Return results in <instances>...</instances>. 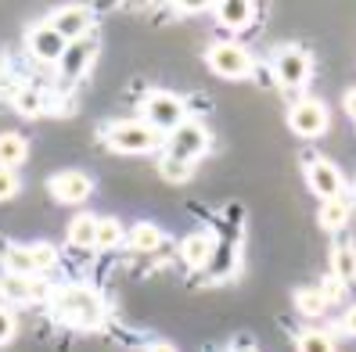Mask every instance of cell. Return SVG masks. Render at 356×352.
Instances as JSON below:
<instances>
[{
  "label": "cell",
  "instance_id": "obj_1",
  "mask_svg": "<svg viewBox=\"0 0 356 352\" xmlns=\"http://www.w3.org/2000/svg\"><path fill=\"white\" fill-rule=\"evenodd\" d=\"M51 305H54V317L61 324H72V327H97L104 317V302L83 284L58 287L51 295Z\"/></svg>",
  "mask_w": 356,
  "mask_h": 352
},
{
  "label": "cell",
  "instance_id": "obj_2",
  "mask_svg": "<svg viewBox=\"0 0 356 352\" xmlns=\"http://www.w3.org/2000/svg\"><path fill=\"white\" fill-rule=\"evenodd\" d=\"M104 140H108V148H115V151L140 155V151H155L162 144V133L140 119V122H112V126L104 130Z\"/></svg>",
  "mask_w": 356,
  "mask_h": 352
},
{
  "label": "cell",
  "instance_id": "obj_3",
  "mask_svg": "<svg viewBox=\"0 0 356 352\" xmlns=\"http://www.w3.org/2000/svg\"><path fill=\"white\" fill-rule=\"evenodd\" d=\"M144 122H148V126H155L159 133L180 130L184 122H187V119H184V101L173 97V94H162V90L148 94V97H144Z\"/></svg>",
  "mask_w": 356,
  "mask_h": 352
},
{
  "label": "cell",
  "instance_id": "obj_4",
  "mask_svg": "<svg viewBox=\"0 0 356 352\" xmlns=\"http://www.w3.org/2000/svg\"><path fill=\"white\" fill-rule=\"evenodd\" d=\"M209 148V130L202 126V122H191L187 119L180 130L170 133V140H165V158H177V162H195L202 151Z\"/></svg>",
  "mask_w": 356,
  "mask_h": 352
},
{
  "label": "cell",
  "instance_id": "obj_5",
  "mask_svg": "<svg viewBox=\"0 0 356 352\" xmlns=\"http://www.w3.org/2000/svg\"><path fill=\"white\" fill-rule=\"evenodd\" d=\"M306 183H309V191L317 194L321 201H334V198H342V173L334 169V165L327 158H317V155H309L306 162Z\"/></svg>",
  "mask_w": 356,
  "mask_h": 352
},
{
  "label": "cell",
  "instance_id": "obj_6",
  "mask_svg": "<svg viewBox=\"0 0 356 352\" xmlns=\"http://www.w3.org/2000/svg\"><path fill=\"white\" fill-rule=\"evenodd\" d=\"M209 65H213V72H220L223 79L252 76V58H248V51L238 47V44H216L209 51Z\"/></svg>",
  "mask_w": 356,
  "mask_h": 352
},
{
  "label": "cell",
  "instance_id": "obj_7",
  "mask_svg": "<svg viewBox=\"0 0 356 352\" xmlns=\"http://www.w3.org/2000/svg\"><path fill=\"white\" fill-rule=\"evenodd\" d=\"M327 122H331V115L321 101H296L288 112V126L299 137H321L327 130Z\"/></svg>",
  "mask_w": 356,
  "mask_h": 352
},
{
  "label": "cell",
  "instance_id": "obj_8",
  "mask_svg": "<svg viewBox=\"0 0 356 352\" xmlns=\"http://www.w3.org/2000/svg\"><path fill=\"white\" fill-rule=\"evenodd\" d=\"M274 76H277L281 87H288V90L302 87V83L309 79V54L299 51V47H284L277 54V61H274Z\"/></svg>",
  "mask_w": 356,
  "mask_h": 352
},
{
  "label": "cell",
  "instance_id": "obj_9",
  "mask_svg": "<svg viewBox=\"0 0 356 352\" xmlns=\"http://www.w3.org/2000/svg\"><path fill=\"white\" fill-rule=\"evenodd\" d=\"M90 22H94V15H90V8H83V4L58 8V11L51 15L54 33H58L61 40H69V44H72V40H83V36H87Z\"/></svg>",
  "mask_w": 356,
  "mask_h": 352
},
{
  "label": "cell",
  "instance_id": "obj_10",
  "mask_svg": "<svg viewBox=\"0 0 356 352\" xmlns=\"http://www.w3.org/2000/svg\"><path fill=\"white\" fill-rule=\"evenodd\" d=\"M51 194L58 201H65V205H79V201H87L90 198V176L87 173H79V169H65V173H54L51 176Z\"/></svg>",
  "mask_w": 356,
  "mask_h": 352
},
{
  "label": "cell",
  "instance_id": "obj_11",
  "mask_svg": "<svg viewBox=\"0 0 356 352\" xmlns=\"http://www.w3.org/2000/svg\"><path fill=\"white\" fill-rule=\"evenodd\" d=\"M65 47H69V40H61L51 22L29 29V54H33L36 61H61Z\"/></svg>",
  "mask_w": 356,
  "mask_h": 352
},
{
  "label": "cell",
  "instance_id": "obj_12",
  "mask_svg": "<svg viewBox=\"0 0 356 352\" xmlns=\"http://www.w3.org/2000/svg\"><path fill=\"white\" fill-rule=\"evenodd\" d=\"M94 51H97V40H94L90 33L83 36V40H72V44L65 47V54H61V61H58L61 76H65V79H79L83 72H87Z\"/></svg>",
  "mask_w": 356,
  "mask_h": 352
},
{
  "label": "cell",
  "instance_id": "obj_13",
  "mask_svg": "<svg viewBox=\"0 0 356 352\" xmlns=\"http://www.w3.org/2000/svg\"><path fill=\"white\" fill-rule=\"evenodd\" d=\"M216 18L227 29H245L256 18V4H248V0H223V4H216Z\"/></svg>",
  "mask_w": 356,
  "mask_h": 352
},
{
  "label": "cell",
  "instance_id": "obj_14",
  "mask_svg": "<svg viewBox=\"0 0 356 352\" xmlns=\"http://www.w3.org/2000/svg\"><path fill=\"white\" fill-rule=\"evenodd\" d=\"M216 252V241L209 234H191L184 244H180V255L187 266H195V270H202V266H209V259H213Z\"/></svg>",
  "mask_w": 356,
  "mask_h": 352
},
{
  "label": "cell",
  "instance_id": "obj_15",
  "mask_svg": "<svg viewBox=\"0 0 356 352\" xmlns=\"http://www.w3.org/2000/svg\"><path fill=\"white\" fill-rule=\"evenodd\" d=\"M331 274L339 277L342 284H356V244L342 241L331 255Z\"/></svg>",
  "mask_w": 356,
  "mask_h": 352
},
{
  "label": "cell",
  "instance_id": "obj_16",
  "mask_svg": "<svg viewBox=\"0 0 356 352\" xmlns=\"http://www.w3.org/2000/svg\"><path fill=\"white\" fill-rule=\"evenodd\" d=\"M29 155V144L18 133H0V169H18Z\"/></svg>",
  "mask_w": 356,
  "mask_h": 352
},
{
  "label": "cell",
  "instance_id": "obj_17",
  "mask_svg": "<svg viewBox=\"0 0 356 352\" xmlns=\"http://www.w3.org/2000/svg\"><path fill=\"white\" fill-rule=\"evenodd\" d=\"M69 244H76V248H97V219L94 216H76L69 223Z\"/></svg>",
  "mask_w": 356,
  "mask_h": 352
},
{
  "label": "cell",
  "instance_id": "obj_18",
  "mask_svg": "<svg viewBox=\"0 0 356 352\" xmlns=\"http://www.w3.org/2000/svg\"><path fill=\"white\" fill-rule=\"evenodd\" d=\"M159 244H162V231L155 223H137L130 231V248H137V252H155Z\"/></svg>",
  "mask_w": 356,
  "mask_h": 352
},
{
  "label": "cell",
  "instance_id": "obj_19",
  "mask_svg": "<svg viewBox=\"0 0 356 352\" xmlns=\"http://www.w3.org/2000/svg\"><path fill=\"white\" fill-rule=\"evenodd\" d=\"M346 219H349V201L346 198H334V201L321 205V226L324 231H339V226H346Z\"/></svg>",
  "mask_w": 356,
  "mask_h": 352
},
{
  "label": "cell",
  "instance_id": "obj_20",
  "mask_svg": "<svg viewBox=\"0 0 356 352\" xmlns=\"http://www.w3.org/2000/svg\"><path fill=\"white\" fill-rule=\"evenodd\" d=\"M4 262H8V270L15 277H22V280H29L36 274V266L29 259V248H11V252H4Z\"/></svg>",
  "mask_w": 356,
  "mask_h": 352
},
{
  "label": "cell",
  "instance_id": "obj_21",
  "mask_svg": "<svg viewBox=\"0 0 356 352\" xmlns=\"http://www.w3.org/2000/svg\"><path fill=\"white\" fill-rule=\"evenodd\" d=\"M15 108H18V115L33 119V115H40V112H44V94H40V90H33V87L18 90V94H15Z\"/></svg>",
  "mask_w": 356,
  "mask_h": 352
},
{
  "label": "cell",
  "instance_id": "obj_22",
  "mask_svg": "<svg viewBox=\"0 0 356 352\" xmlns=\"http://www.w3.org/2000/svg\"><path fill=\"white\" fill-rule=\"evenodd\" d=\"M119 241H122V223L112 216L97 219V248H115Z\"/></svg>",
  "mask_w": 356,
  "mask_h": 352
},
{
  "label": "cell",
  "instance_id": "obj_23",
  "mask_svg": "<svg viewBox=\"0 0 356 352\" xmlns=\"http://www.w3.org/2000/svg\"><path fill=\"white\" fill-rule=\"evenodd\" d=\"M296 305L306 317H321L327 309V299H324V292H296Z\"/></svg>",
  "mask_w": 356,
  "mask_h": 352
},
{
  "label": "cell",
  "instance_id": "obj_24",
  "mask_svg": "<svg viewBox=\"0 0 356 352\" xmlns=\"http://www.w3.org/2000/svg\"><path fill=\"white\" fill-rule=\"evenodd\" d=\"M26 248H29V259L36 266V274L40 270H51V266L58 262V252H54L51 244H44V241H40V244H26Z\"/></svg>",
  "mask_w": 356,
  "mask_h": 352
},
{
  "label": "cell",
  "instance_id": "obj_25",
  "mask_svg": "<svg viewBox=\"0 0 356 352\" xmlns=\"http://www.w3.org/2000/svg\"><path fill=\"white\" fill-rule=\"evenodd\" d=\"M299 352H334V345L321 330H306V335H299Z\"/></svg>",
  "mask_w": 356,
  "mask_h": 352
},
{
  "label": "cell",
  "instance_id": "obj_26",
  "mask_svg": "<svg viewBox=\"0 0 356 352\" xmlns=\"http://www.w3.org/2000/svg\"><path fill=\"white\" fill-rule=\"evenodd\" d=\"M159 173H162V180H173V183H180V180H187V176H191V162L162 158V162H159Z\"/></svg>",
  "mask_w": 356,
  "mask_h": 352
},
{
  "label": "cell",
  "instance_id": "obj_27",
  "mask_svg": "<svg viewBox=\"0 0 356 352\" xmlns=\"http://www.w3.org/2000/svg\"><path fill=\"white\" fill-rule=\"evenodd\" d=\"M15 194H18V176H15V169H0V201L15 198Z\"/></svg>",
  "mask_w": 356,
  "mask_h": 352
},
{
  "label": "cell",
  "instance_id": "obj_28",
  "mask_svg": "<svg viewBox=\"0 0 356 352\" xmlns=\"http://www.w3.org/2000/svg\"><path fill=\"white\" fill-rule=\"evenodd\" d=\"M11 335H15V317L8 313V309H0V345L11 342Z\"/></svg>",
  "mask_w": 356,
  "mask_h": 352
},
{
  "label": "cell",
  "instance_id": "obj_29",
  "mask_svg": "<svg viewBox=\"0 0 356 352\" xmlns=\"http://www.w3.org/2000/svg\"><path fill=\"white\" fill-rule=\"evenodd\" d=\"M342 330L346 335H356V305L346 309V317H342Z\"/></svg>",
  "mask_w": 356,
  "mask_h": 352
},
{
  "label": "cell",
  "instance_id": "obj_30",
  "mask_svg": "<svg viewBox=\"0 0 356 352\" xmlns=\"http://www.w3.org/2000/svg\"><path fill=\"white\" fill-rule=\"evenodd\" d=\"M346 115L356 122V90H349V94H346Z\"/></svg>",
  "mask_w": 356,
  "mask_h": 352
},
{
  "label": "cell",
  "instance_id": "obj_31",
  "mask_svg": "<svg viewBox=\"0 0 356 352\" xmlns=\"http://www.w3.org/2000/svg\"><path fill=\"white\" fill-rule=\"evenodd\" d=\"M148 352H177V349H173V345H170V342H155V345H152V349H148Z\"/></svg>",
  "mask_w": 356,
  "mask_h": 352
},
{
  "label": "cell",
  "instance_id": "obj_32",
  "mask_svg": "<svg viewBox=\"0 0 356 352\" xmlns=\"http://www.w3.org/2000/svg\"><path fill=\"white\" fill-rule=\"evenodd\" d=\"M234 352H252V349H234Z\"/></svg>",
  "mask_w": 356,
  "mask_h": 352
}]
</instances>
